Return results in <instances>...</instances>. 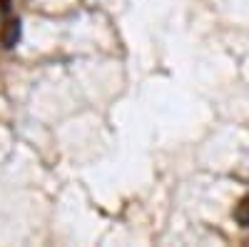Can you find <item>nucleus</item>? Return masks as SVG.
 I'll use <instances>...</instances> for the list:
<instances>
[{
	"label": "nucleus",
	"instance_id": "nucleus-1",
	"mask_svg": "<svg viewBox=\"0 0 249 247\" xmlns=\"http://www.w3.org/2000/svg\"><path fill=\"white\" fill-rule=\"evenodd\" d=\"M18 40H20V20L13 18V20H8V23L3 25V33H0V43H3L5 50H10V48L18 45Z\"/></svg>",
	"mask_w": 249,
	"mask_h": 247
},
{
	"label": "nucleus",
	"instance_id": "nucleus-2",
	"mask_svg": "<svg viewBox=\"0 0 249 247\" xmlns=\"http://www.w3.org/2000/svg\"><path fill=\"white\" fill-rule=\"evenodd\" d=\"M234 220L242 225V228H249V195L239 200V205L234 208Z\"/></svg>",
	"mask_w": 249,
	"mask_h": 247
}]
</instances>
